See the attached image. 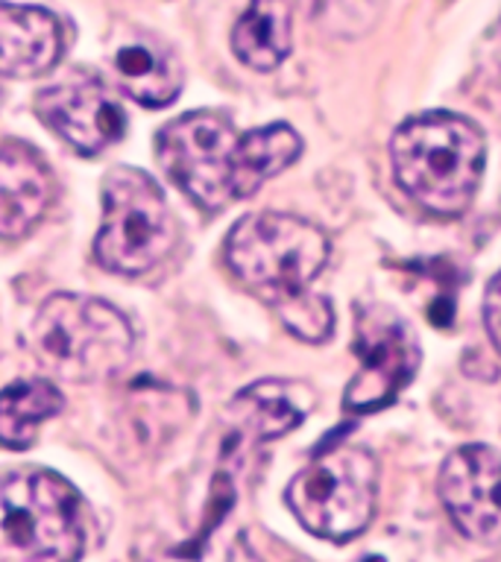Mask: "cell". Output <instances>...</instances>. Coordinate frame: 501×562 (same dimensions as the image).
Returning a JSON list of instances; mask_svg holds the SVG:
<instances>
[{
    "instance_id": "2",
    "label": "cell",
    "mask_w": 501,
    "mask_h": 562,
    "mask_svg": "<svg viewBox=\"0 0 501 562\" xmlns=\"http://www.w3.org/2000/svg\"><path fill=\"white\" fill-rule=\"evenodd\" d=\"M393 173L404 193L437 217H457L481 184L483 144L472 121L452 112L416 114L390 140Z\"/></svg>"
},
{
    "instance_id": "5",
    "label": "cell",
    "mask_w": 501,
    "mask_h": 562,
    "mask_svg": "<svg viewBox=\"0 0 501 562\" xmlns=\"http://www.w3.org/2000/svg\"><path fill=\"white\" fill-rule=\"evenodd\" d=\"M323 228L293 214L261 211L237 220L226 237V261L237 279L261 290L272 302L297 296L329 261Z\"/></svg>"
},
{
    "instance_id": "17",
    "label": "cell",
    "mask_w": 501,
    "mask_h": 562,
    "mask_svg": "<svg viewBox=\"0 0 501 562\" xmlns=\"http://www.w3.org/2000/svg\"><path fill=\"white\" fill-rule=\"evenodd\" d=\"M281 323L290 334H297L305 342H323L334 328V311L329 299L316 296L311 290H302L297 296H288L276 302Z\"/></svg>"
},
{
    "instance_id": "3",
    "label": "cell",
    "mask_w": 501,
    "mask_h": 562,
    "mask_svg": "<svg viewBox=\"0 0 501 562\" xmlns=\"http://www.w3.org/2000/svg\"><path fill=\"white\" fill-rule=\"evenodd\" d=\"M33 351L47 372L65 381H100L132 358L135 334L126 316L103 299L56 293L33 319Z\"/></svg>"
},
{
    "instance_id": "9",
    "label": "cell",
    "mask_w": 501,
    "mask_h": 562,
    "mask_svg": "<svg viewBox=\"0 0 501 562\" xmlns=\"http://www.w3.org/2000/svg\"><path fill=\"white\" fill-rule=\"evenodd\" d=\"M439 501L457 530L478 544L501 542V454L490 446H464L439 469Z\"/></svg>"
},
{
    "instance_id": "8",
    "label": "cell",
    "mask_w": 501,
    "mask_h": 562,
    "mask_svg": "<svg viewBox=\"0 0 501 562\" xmlns=\"http://www.w3.org/2000/svg\"><path fill=\"white\" fill-rule=\"evenodd\" d=\"M355 358L360 369L346 386V411H381L411 384L420 367V346L411 325L390 307H358Z\"/></svg>"
},
{
    "instance_id": "7",
    "label": "cell",
    "mask_w": 501,
    "mask_h": 562,
    "mask_svg": "<svg viewBox=\"0 0 501 562\" xmlns=\"http://www.w3.org/2000/svg\"><path fill=\"white\" fill-rule=\"evenodd\" d=\"M176 223L158 182L138 167H114L103 182L97 263L118 276H144L174 249Z\"/></svg>"
},
{
    "instance_id": "18",
    "label": "cell",
    "mask_w": 501,
    "mask_h": 562,
    "mask_svg": "<svg viewBox=\"0 0 501 562\" xmlns=\"http://www.w3.org/2000/svg\"><path fill=\"white\" fill-rule=\"evenodd\" d=\"M483 325H487L492 346L501 351V272L490 281L487 296H483Z\"/></svg>"
},
{
    "instance_id": "12",
    "label": "cell",
    "mask_w": 501,
    "mask_h": 562,
    "mask_svg": "<svg viewBox=\"0 0 501 562\" xmlns=\"http://www.w3.org/2000/svg\"><path fill=\"white\" fill-rule=\"evenodd\" d=\"M59 56L62 26L47 9L0 0V77H38L51 70Z\"/></svg>"
},
{
    "instance_id": "20",
    "label": "cell",
    "mask_w": 501,
    "mask_h": 562,
    "mask_svg": "<svg viewBox=\"0 0 501 562\" xmlns=\"http://www.w3.org/2000/svg\"><path fill=\"white\" fill-rule=\"evenodd\" d=\"M499 33H501V26H499Z\"/></svg>"
},
{
    "instance_id": "1",
    "label": "cell",
    "mask_w": 501,
    "mask_h": 562,
    "mask_svg": "<svg viewBox=\"0 0 501 562\" xmlns=\"http://www.w3.org/2000/svg\"><path fill=\"white\" fill-rule=\"evenodd\" d=\"M302 140L288 123L237 132L223 114L191 112L158 132L156 156L167 179L202 211H220L255 193L293 165Z\"/></svg>"
},
{
    "instance_id": "15",
    "label": "cell",
    "mask_w": 501,
    "mask_h": 562,
    "mask_svg": "<svg viewBox=\"0 0 501 562\" xmlns=\"http://www.w3.org/2000/svg\"><path fill=\"white\" fill-rule=\"evenodd\" d=\"M232 47L246 68H279L290 53L288 0H249V7L232 30Z\"/></svg>"
},
{
    "instance_id": "19",
    "label": "cell",
    "mask_w": 501,
    "mask_h": 562,
    "mask_svg": "<svg viewBox=\"0 0 501 562\" xmlns=\"http://www.w3.org/2000/svg\"><path fill=\"white\" fill-rule=\"evenodd\" d=\"M299 7L305 9V15H316L323 9V0H299Z\"/></svg>"
},
{
    "instance_id": "4",
    "label": "cell",
    "mask_w": 501,
    "mask_h": 562,
    "mask_svg": "<svg viewBox=\"0 0 501 562\" xmlns=\"http://www.w3.org/2000/svg\"><path fill=\"white\" fill-rule=\"evenodd\" d=\"M79 495L62 474L26 469L0 477V562L82 557Z\"/></svg>"
},
{
    "instance_id": "14",
    "label": "cell",
    "mask_w": 501,
    "mask_h": 562,
    "mask_svg": "<svg viewBox=\"0 0 501 562\" xmlns=\"http://www.w3.org/2000/svg\"><path fill=\"white\" fill-rule=\"evenodd\" d=\"M114 74L123 94L138 100L141 105L162 109L170 105L182 91V65L167 50L165 44L156 42H132L123 44L114 53Z\"/></svg>"
},
{
    "instance_id": "10",
    "label": "cell",
    "mask_w": 501,
    "mask_h": 562,
    "mask_svg": "<svg viewBox=\"0 0 501 562\" xmlns=\"http://www.w3.org/2000/svg\"><path fill=\"white\" fill-rule=\"evenodd\" d=\"M35 112L82 156H97L126 132V112L100 79H74L38 91Z\"/></svg>"
},
{
    "instance_id": "6",
    "label": "cell",
    "mask_w": 501,
    "mask_h": 562,
    "mask_svg": "<svg viewBox=\"0 0 501 562\" xmlns=\"http://www.w3.org/2000/svg\"><path fill=\"white\" fill-rule=\"evenodd\" d=\"M288 507L308 533L343 542L367 530L378 501V463L355 442L325 448L290 481Z\"/></svg>"
},
{
    "instance_id": "16",
    "label": "cell",
    "mask_w": 501,
    "mask_h": 562,
    "mask_svg": "<svg viewBox=\"0 0 501 562\" xmlns=\"http://www.w3.org/2000/svg\"><path fill=\"white\" fill-rule=\"evenodd\" d=\"M65 407V398L47 378L15 381L0 393V446L30 448L47 419Z\"/></svg>"
},
{
    "instance_id": "13",
    "label": "cell",
    "mask_w": 501,
    "mask_h": 562,
    "mask_svg": "<svg viewBox=\"0 0 501 562\" xmlns=\"http://www.w3.org/2000/svg\"><path fill=\"white\" fill-rule=\"evenodd\" d=\"M314 407V393L299 381H258L237 395L232 411L237 425L255 439H276L305 419Z\"/></svg>"
},
{
    "instance_id": "11",
    "label": "cell",
    "mask_w": 501,
    "mask_h": 562,
    "mask_svg": "<svg viewBox=\"0 0 501 562\" xmlns=\"http://www.w3.org/2000/svg\"><path fill=\"white\" fill-rule=\"evenodd\" d=\"M53 193L56 182L33 147H0V240L26 235L47 214Z\"/></svg>"
}]
</instances>
